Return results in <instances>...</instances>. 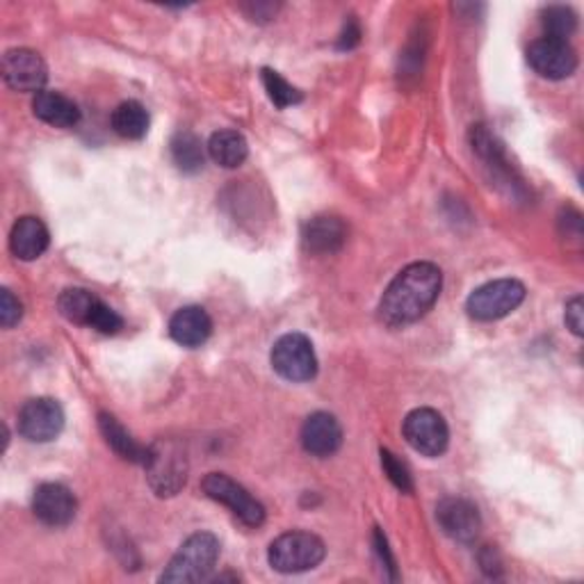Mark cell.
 I'll list each match as a JSON object with an SVG mask.
<instances>
[{
	"instance_id": "obj_1",
	"label": "cell",
	"mask_w": 584,
	"mask_h": 584,
	"mask_svg": "<svg viewBox=\"0 0 584 584\" xmlns=\"http://www.w3.org/2000/svg\"><path fill=\"white\" fill-rule=\"evenodd\" d=\"M443 288V274L434 263L406 265L379 301V318L397 329L418 322L434 307Z\"/></svg>"
},
{
	"instance_id": "obj_2",
	"label": "cell",
	"mask_w": 584,
	"mask_h": 584,
	"mask_svg": "<svg viewBox=\"0 0 584 584\" xmlns=\"http://www.w3.org/2000/svg\"><path fill=\"white\" fill-rule=\"evenodd\" d=\"M219 560V539L211 532H196L176 550L160 582H201L211 575Z\"/></svg>"
},
{
	"instance_id": "obj_3",
	"label": "cell",
	"mask_w": 584,
	"mask_h": 584,
	"mask_svg": "<svg viewBox=\"0 0 584 584\" xmlns=\"http://www.w3.org/2000/svg\"><path fill=\"white\" fill-rule=\"evenodd\" d=\"M148 487L158 498H171L179 493L188 481V456L186 450L171 441L160 439L148 445V460L144 464Z\"/></svg>"
},
{
	"instance_id": "obj_4",
	"label": "cell",
	"mask_w": 584,
	"mask_h": 584,
	"mask_svg": "<svg viewBox=\"0 0 584 584\" xmlns=\"http://www.w3.org/2000/svg\"><path fill=\"white\" fill-rule=\"evenodd\" d=\"M326 555L324 541L311 532H286V535L276 537L270 544L267 550V562L274 571L278 573H303V571H313L315 567L322 564Z\"/></svg>"
},
{
	"instance_id": "obj_5",
	"label": "cell",
	"mask_w": 584,
	"mask_h": 584,
	"mask_svg": "<svg viewBox=\"0 0 584 584\" xmlns=\"http://www.w3.org/2000/svg\"><path fill=\"white\" fill-rule=\"evenodd\" d=\"M525 286L516 278H498L470 293L466 311L477 322H493L514 313L525 301Z\"/></svg>"
},
{
	"instance_id": "obj_6",
	"label": "cell",
	"mask_w": 584,
	"mask_h": 584,
	"mask_svg": "<svg viewBox=\"0 0 584 584\" xmlns=\"http://www.w3.org/2000/svg\"><path fill=\"white\" fill-rule=\"evenodd\" d=\"M58 309L62 318H67L73 324L92 326L96 332L112 336L123 326V320L112 311L108 303L100 301L94 293L85 288H69L60 295Z\"/></svg>"
},
{
	"instance_id": "obj_7",
	"label": "cell",
	"mask_w": 584,
	"mask_h": 584,
	"mask_svg": "<svg viewBox=\"0 0 584 584\" xmlns=\"http://www.w3.org/2000/svg\"><path fill=\"white\" fill-rule=\"evenodd\" d=\"M270 359L274 372L293 384L311 382L318 374V357L313 343L303 334H286L278 338L272 347Z\"/></svg>"
},
{
	"instance_id": "obj_8",
	"label": "cell",
	"mask_w": 584,
	"mask_h": 584,
	"mask_svg": "<svg viewBox=\"0 0 584 584\" xmlns=\"http://www.w3.org/2000/svg\"><path fill=\"white\" fill-rule=\"evenodd\" d=\"M201 491L206 498L228 506L247 527H261L265 523V506L224 473H208L203 477Z\"/></svg>"
},
{
	"instance_id": "obj_9",
	"label": "cell",
	"mask_w": 584,
	"mask_h": 584,
	"mask_svg": "<svg viewBox=\"0 0 584 584\" xmlns=\"http://www.w3.org/2000/svg\"><path fill=\"white\" fill-rule=\"evenodd\" d=\"M402 434L416 452L425 456H441L450 443V429L443 416L434 409H416L404 418Z\"/></svg>"
},
{
	"instance_id": "obj_10",
	"label": "cell",
	"mask_w": 584,
	"mask_h": 584,
	"mask_svg": "<svg viewBox=\"0 0 584 584\" xmlns=\"http://www.w3.org/2000/svg\"><path fill=\"white\" fill-rule=\"evenodd\" d=\"M64 429V412L53 397H35L19 412V434L31 443H48Z\"/></svg>"
},
{
	"instance_id": "obj_11",
	"label": "cell",
	"mask_w": 584,
	"mask_h": 584,
	"mask_svg": "<svg viewBox=\"0 0 584 584\" xmlns=\"http://www.w3.org/2000/svg\"><path fill=\"white\" fill-rule=\"evenodd\" d=\"M527 62L541 75V79L564 81L577 69V53H575V48L564 39L541 37L529 44Z\"/></svg>"
},
{
	"instance_id": "obj_12",
	"label": "cell",
	"mask_w": 584,
	"mask_h": 584,
	"mask_svg": "<svg viewBox=\"0 0 584 584\" xmlns=\"http://www.w3.org/2000/svg\"><path fill=\"white\" fill-rule=\"evenodd\" d=\"M3 81L14 92L39 94L48 81L46 62L37 50L12 48L3 56Z\"/></svg>"
},
{
	"instance_id": "obj_13",
	"label": "cell",
	"mask_w": 584,
	"mask_h": 584,
	"mask_svg": "<svg viewBox=\"0 0 584 584\" xmlns=\"http://www.w3.org/2000/svg\"><path fill=\"white\" fill-rule=\"evenodd\" d=\"M33 512L48 527H64L75 519L79 502L64 485L46 481L33 496Z\"/></svg>"
},
{
	"instance_id": "obj_14",
	"label": "cell",
	"mask_w": 584,
	"mask_h": 584,
	"mask_svg": "<svg viewBox=\"0 0 584 584\" xmlns=\"http://www.w3.org/2000/svg\"><path fill=\"white\" fill-rule=\"evenodd\" d=\"M437 521L454 541L470 544L479 535L481 519L477 506L464 498H445L437 506Z\"/></svg>"
},
{
	"instance_id": "obj_15",
	"label": "cell",
	"mask_w": 584,
	"mask_h": 584,
	"mask_svg": "<svg viewBox=\"0 0 584 584\" xmlns=\"http://www.w3.org/2000/svg\"><path fill=\"white\" fill-rule=\"evenodd\" d=\"M299 437H301L303 450L324 460V456H332L334 452H338L343 443V429H341V422L332 414L318 412L303 420Z\"/></svg>"
},
{
	"instance_id": "obj_16",
	"label": "cell",
	"mask_w": 584,
	"mask_h": 584,
	"mask_svg": "<svg viewBox=\"0 0 584 584\" xmlns=\"http://www.w3.org/2000/svg\"><path fill=\"white\" fill-rule=\"evenodd\" d=\"M347 240V226L332 215H320L309 219L301 228V242L309 253H334L338 251Z\"/></svg>"
},
{
	"instance_id": "obj_17",
	"label": "cell",
	"mask_w": 584,
	"mask_h": 584,
	"mask_svg": "<svg viewBox=\"0 0 584 584\" xmlns=\"http://www.w3.org/2000/svg\"><path fill=\"white\" fill-rule=\"evenodd\" d=\"M213 334V320L201 307L179 309L169 320V336L181 347H201Z\"/></svg>"
},
{
	"instance_id": "obj_18",
	"label": "cell",
	"mask_w": 584,
	"mask_h": 584,
	"mask_svg": "<svg viewBox=\"0 0 584 584\" xmlns=\"http://www.w3.org/2000/svg\"><path fill=\"white\" fill-rule=\"evenodd\" d=\"M50 236H48V228L41 219L25 215L21 219H16V224L12 226V234H10V249L19 261H37L41 253L48 249Z\"/></svg>"
},
{
	"instance_id": "obj_19",
	"label": "cell",
	"mask_w": 584,
	"mask_h": 584,
	"mask_svg": "<svg viewBox=\"0 0 584 584\" xmlns=\"http://www.w3.org/2000/svg\"><path fill=\"white\" fill-rule=\"evenodd\" d=\"M33 112L48 126L56 129H71L81 121V110L73 100L60 92H39L33 100Z\"/></svg>"
},
{
	"instance_id": "obj_20",
	"label": "cell",
	"mask_w": 584,
	"mask_h": 584,
	"mask_svg": "<svg viewBox=\"0 0 584 584\" xmlns=\"http://www.w3.org/2000/svg\"><path fill=\"white\" fill-rule=\"evenodd\" d=\"M98 429L106 443L121 456V460L144 466L148 460V445H140L126 427L110 414H98Z\"/></svg>"
},
{
	"instance_id": "obj_21",
	"label": "cell",
	"mask_w": 584,
	"mask_h": 584,
	"mask_svg": "<svg viewBox=\"0 0 584 584\" xmlns=\"http://www.w3.org/2000/svg\"><path fill=\"white\" fill-rule=\"evenodd\" d=\"M206 148H208V156L213 158V163H217L224 169L240 167L249 156L247 140L238 131H217L211 138Z\"/></svg>"
},
{
	"instance_id": "obj_22",
	"label": "cell",
	"mask_w": 584,
	"mask_h": 584,
	"mask_svg": "<svg viewBox=\"0 0 584 584\" xmlns=\"http://www.w3.org/2000/svg\"><path fill=\"white\" fill-rule=\"evenodd\" d=\"M110 121L115 133L123 140H142L148 133V112L138 100H123Z\"/></svg>"
},
{
	"instance_id": "obj_23",
	"label": "cell",
	"mask_w": 584,
	"mask_h": 584,
	"mask_svg": "<svg viewBox=\"0 0 584 584\" xmlns=\"http://www.w3.org/2000/svg\"><path fill=\"white\" fill-rule=\"evenodd\" d=\"M169 146L176 167L186 174H196L203 167V163H206V148H203L201 140L190 131L176 133Z\"/></svg>"
},
{
	"instance_id": "obj_24",
	"label": "cell",
	"mask_w": 584,
	"mask_h": 584,
	"mask_svg": "<svg viewBox=\"0 0 584 584\" xmlns=\"http://www.w3.org/2000/svg\"><path fill=\"white\" fill-rule=\"evenodd\" d=\"M541 25L546 31V37L567 41L577 31V16L567 5H552L541 12Z\"/></svg>"
},
{
	"instance_id": "obj_25",
	"label": "cell",
	"mask_w": 584,
	"mask_h": 584,
	"mask_svg": "<svg viewBox=\"0 0 584 584\" xmlns=\"http://www.w3.org/2000/svg\"><path fill=\"white\" fill-rule=\"evenodd\" d=\"M263 85H265V92L276 108L284 110V108L301 104V92L297 87H293L278 71L263 69Z\"/></svg>"
},
{
	"instance_id": "obj_26",
	"label": "cell",
	"mask_w": 584,
	"mask_h": 584,
	"mask_svg": "<svg viewBox=\"0 0 584 584\" xmlns=\"http://www.w3.org/2000/svg\"><path fill=\"white\" fill-rule=\"evenodd\" d=\"M379 456H382V468H384V473L389 475V479L393 481V485H395L402 493H412V491H414V479H412L409 468H406V466L397 460V456H395L391 450H386V448L379 450Z\"/></svg>"
},
{
	"instance_id": "obj_27",
	"label": "cell",
	"mask_w": 584,
	"mask_h": 584,
	"mask_svg": "<svg viewBox=\"0 0 584 584\" xmlns=\"http://www.w3.org/2000/svg\"><path fill=\"white\" fill-rule=\"evenodd\" d=\"M23 318V307L21 301L5 288L0 290V324L5 329H12L14 324H19Z\"/></svg>"
},
{
	"instance_id": "obj_28",
	"label": "cell",
	"mask_w": 584,
	"mask_h": 584,
	"mask_svg": "<svg viewBox=\"0 0 584 584\" xmlns=\"http://www.w3.org/2000/svg\"><path fill=\"white\" fill-rule=\"evenodd\" d=\"M374 552L379 557V562L384 564L386 573H389V580H397V567H395V557L389 548V539L386 535L379 527H374Z\"/></svg>"
},
{
	"instance_id": "obj_29",
	"label": "cell",
	"mask_w": 584,
	"mask_h": 584,
	"mask_svg": "<svg viewBox=\"0 0 584 584\" xmlns=\"http://www.w3.org/2000/svg\"><path fill=\"white\" fill-rule=\"evenodd\" d=\"M582 315H584V303H582V297L575 295V297L567 303V313H564L567 326L571 329V332H573L575 336H582Z\"/></svg>"
},
{
	"instance_id": "obj_30",
	"label": "cell",
	"mask_w": 584,
	"mask_h": 584,
	"mask_svg": "<svg viewBox=\"0 0 584 584\" xmlns=\"http://www.w3.org/2000/svg\"><path fill=\"white\" fill-rule=\"evenodd\" d=\"M359 41H361V28H359V23L354 21V19H349V21L345 23V28H343V33H341L336 46H338V50H351V48H357V46H359Z\"/></svg>"
}]
</instances>
